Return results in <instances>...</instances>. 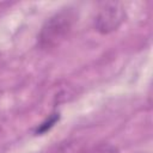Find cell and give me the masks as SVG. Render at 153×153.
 I'll use <instances>...</instances> for the list:
<instances>
[{
  "instance_id": "6da1fadb",
  "label": "cell",
  "mask_w": 153,
  "mask_h": 153,
  "mask_svg": "<svg viewBox=\"0 0 153 153\" xmlns=\"http://www.w3.org/2000/svg\"><path fill=\"white\" fill-rule=\"evenodd\" d=\"M75 20L76 14L73 7H65L54 13L45 20L38 33V47L43 50H50L59 47L71 33Z\"/></svg>"
},
{
  "instance_id": "7a4b0ae2",
  "label": "cell",
  "mask_w": 153,
  "mask_h": 153,
  "mask_svg": "<svg viewBox=\"0 0 153 153\" xmlns=\"http://www.w3.org/2000/svg\"><path fill=\"white\" fill-rule=\"evenodd\" d=\"M124 10L120 2H106L99 10L94 26L100 33H110L118 29L124 20Z\"/></svg>"
},
{
  "instance_id": "3957f363",
  "label": "cell",
  "mask_w": 153,
  "mask_h": 153,
  "mask_svg": "<svg viewBox=\"0 0 153 153\" xmlns=\"http://www.w3.org/2000/svg\"><path fill=\"white\" fill-rule=\"evenodd\" d=\"M86 153H117L116 148L110 145H99L97 147H93L88 149Z\"/></svg>"
},
{
  "instance_id": "277c9868",
  "label": "cell",
  "mask_w": 153,
  "mask_h": 153,
  "mask_svg": "<svg viewBox=\"0 0 153 153\" xmlns=\"http://www.w3.org/2000/svg\"><path fill=\"white\" fill-rule=\"evenodd\" d=\"M57 118H59V116H55V115H54V116H51L47 122H44V123H42V124L39 126V129H37V133H43V131H45V130H47V128L49 129V128H50V127L56 122V120H57Z\"/></svg>"
}]
</instances>
